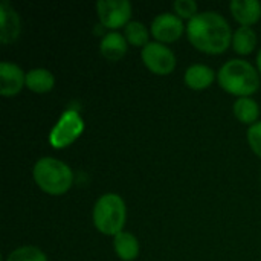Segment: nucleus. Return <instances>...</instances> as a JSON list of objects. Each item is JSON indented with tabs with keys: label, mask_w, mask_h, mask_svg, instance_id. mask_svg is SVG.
I'll return each mask as SVG.
<instances>
[{
	"label": "nucleus",
	"mask_w": 261,
	"mask_h": 261,
	"mask_svg": "<svg viewBox=\"0 0 261 261\" xmlns=\"http://www.w3.org/2000/svg\"><path fill=\"white\" fill-rule=\"evenodd\" d=\"M173 6L180 18L193 20L197 15V3L194 0H176Z\"/></svg>",
	"instance_id": "obj_20"
},
{
	"label": "nucleus",
	"mask_w": 261,
	"mask_h": 261,
	"mask_svg": "<svg viewBox=\"0 0 261 261\" xmlns=\"http://www.w3.org/2000/svg\"><path fill=\"white\" fill-rule=\"evenodd\" d=\"M229 9L242 26L251 28V24L257 23L261 17V3L258 0H232Z\"/></svg>",
	"instance_id": "obj_11"
},
{
	"label": "nucleus",
	"mask_w": 261,
	"mask_h": 261,
	"mask_svg": "<svg viewBox=\"0 0 261 261\" xmlns=\"http://www.w3.org/2000/svg\"><path fill=\"white\" fill-rule=\"evenodd\" d=\"M6 261H47V258L35 246H21L12 251Z\"/></svg>",
	"instance_id": "obj_19"
},
{
	"label": "nucleus",
	"mask_w": 261,
	"mask_h": 261,
	"mask_svg": "<svg viewBox=\"0 0 261 261\" xmlns=\"http://www.w3.org/2000/svg\"><path fill=\"white\" fill-rule=\"evenodd\" d=\"M96 14L102 26L118 29L130 23L132 3L128 0H101L96 3Z\"/></svg>",
	"instance_id": "obj_7"
},
{
	"label": "nucleus",
	"mask_w": 261,
	"mask_h": 261,
	"mask_svg": "<svg viewBox=\"0 0 261 261\" xmlns=\"http://www.w3.org/2000/svg\"><path fill=\"white\" fill-rule=\"evenodd\" d=\"M84 130V121L76 110H66L49 135V142L54 148H66L75 142Z\"/></svg>",
	"instance_id": "obj_5"
},
{
	"label": "nucleus",
	"mask_w": 261,
	"mask_h": 261,
	"mask_svg": "<svg viewBox=\"0 0 261 261\" xmlns=\"http://www.w3.org/2000/svg\"><path fill=\"white\" fill-rule=\"evenodd\" d=\"M151 34L162 44L177 41L184 34L182 18L170 12L159 14L151 23Z\"/></svg>",
	"instance_id": "obj_8"
},
{
	"label": "nucleus",
	"mask_w": 261,
	"mask_h": 261,
	"mask_svg": "<svg viewBox=\"0 0 261 261\" xmlns=\"http://www.w3.org/2000/svg\"><path fill=\"white\" fill-rule=\"evenodd\" d=\"M216 73L211 67L205 64H193L185 72V83L193 90L208 89L214 83Z\"/></svg>",
	"instance_id": "obj_13"
},
{
	"label": "nucleus",
	"mask_w": 261,
	"mask_h": 261,
	"mask_svg": "<svg viewBox=\"0 0 261 261\" xmlns=\"http://www.w3.org/2000/svg\"><path fill=\"white\" fill-rule=\"evenodd\" d=\"M257 46V34L249 26H240L232 37V47L240 55H249Z\"/></svg>",
	"instance_id": "obj_16"
},
{
	"label": "nucleus",
	"mask_w": 261,
	"mask_h": 261,
	"mask_svg": "<svg viewBox=\"0 0 261 261\" xmlns=\"http://www.w3.org/2000/svg\"><path fill=\"white\" fill-rule=\"evenodd\" d=\"M21 32V21L17 11L8 0L0 3V41L3 44L14 43Z\"/></svg>",
	"instance_id": "obj_9"
},
{
	"label": "nucleus",
	"mask_w": 261,
	"mask_h": 261,
	"mask_svg": "<svg viewBox=\"0 0 261 261\" xmlns=\"http://www.w3.org/2000/svg\"><path fill=\"white\" fill-rule=\"evenodd\" d=\"M257 66H258V72L261 73V50L258 52V55H257Z\"/></svg>",
	"instance_id": "obj_22"
},
{
	"label": "nucleus",
	"mask_w": 261,
	"mask_h": 261,
	"mask_svg": "<svg viewBox=\"0 0 261 261\" xmlns=\"http://www.w3.org/2000/svg\"><path fill=\"white\" fill-rule=\"evenodd\" d=\"M54 86L55 78L47 69H32L26 73V87L35 93H47Z\"/></svg>",
	"instance_id": "obj_14"
},
{
	"label": "nucleus",
	"mask_w": 261,
	"mask_h": 261,
	"mask_svg": "<svg viewBox=\"0 0 261 261\" xmlns=\"http://www.w3.org/2000/svg\"><path fill=\"white\" fill-rule=\"evenodd\" d=\"M23 86H26V75L23 70L8 61L0 63V93L3 96H14L17 95Z\"/></svg>",
	"instance_id": "obj_10"
},
{
	"label": "nucleus",
	"mask_w": 261,
	"mask_h": 261,
	"mask_svg": "<svg viewBox=\"0 0 261 261\" xmlns=\"http://www.w3.org/2000/svg\"><path fill=\"white\" fill-rule=\"evenodd\" d=\"M127 40L119 32H109L99 44L102 57L109 61H119L127 54Z\"/></svg>",
	"instance_id": "obj_12"
},
{
	"label": "nucleus",
	"mask_w": 261,
	"mask_h": 261,
	"mask_svg": "<svg viewBox=\"0 0 261 261\" xmlns=\"http://www.w3.org/2000/svg\"><path fill=\"white\" fill-rule=\"evenodd\" d=\"M187 34L196 49L210 55L223 54L234 37L226 18L214 11L199 12L188 21Z\"/></svg>",
	"instance_id": "obj_1"
},
{
	"label": "nucleus",
	"mask_w": 261,
	"mask_h": 261,
	"mask_svg": "<svg viewBox=\"0 0 261 261\" xmlns=\"http://www.w3.org/2000/svg\"><path fill=\"white\" fill-rule=\"evenodd\" d=\"M127 210L121 196L107 193L101 196L93 208V225L104 236H118L125 225Z\"/></svg>",
	"instance_id": "obj_4"
},
{
	"label": "nucleus",
	"mask_w": 261,
	"mask_h": 261,
	"mask_svg": "<svg viewBox=\"0 0 261 261\" xmlns=\"http://www.w3.org/2000/svg\"><path fill=\"white\" fill-rule=\"evenodd\" d=\"M35 184L50 196H61L67 193L73 184V173L70 167L54 158H41L32 170Z\"/></svg>",
	"instance_id": "obj_3"
},
{
	"label": "nucleus",
	"mask_w": 261,
	"mask_h": 261,
	"mask_svg": "<svg viewBox=\"0 0 261 261\" xmlns=\"http://www.w3.org/2000/svg\"><path fill=\"white\" fill-rule=\"evenodd\" d=\"M124 37L133 46L144 47L148 44V31L144 26V23H141V21H130L125 26V35Z\"/></svg>",
	"instance_id": "obj_18"
},
{
	"label": "nucleus",
	"mask_w": 261,
	"mask_h": 261,
	"mask_svg": "<svg viewBox=\"0 0 261 261\" xmlns=\"http://www.w3.org/2000/svg\"><path fill=\"white\" fill-rule=\"evenodd\" d=\"M113 246H115V251H116L118 257L124 261L135 260L138 257V254H139V242L130 232L122 231L118 236H115Z\"/></svg>",
	"instance_id": "obj_15"
},
{
	"label": "nucleus",
	"mask_w": 261,
	"mask_h": 261,
	"mask_svg": "<svg viewBox=\"0 0 261 261\" xmlns=\"http://www.w3.org/2000/svg\"><path fill=\"white\" fill-rule=\"evenodd\" d=\"M141 57L147 69L156 75H170L176 67V57L173 50L159 41H153L144 46Z\"/></svg>",
	"instance_id": "obj_6"
},
{
	"label": "nucleus",
	"mask_w": 261,
	"mask_h": 261,
	"mask_svg": "<svg viewBox=\"0 0 261 261\" xmlns=\"http://www.w3.org/2000/svg\"><path fill=\"white\" fill-rule=\"evenodd\" d=\"M248 142L252 148V151L261 158V121L255 122L248 130Z\"/></svg>",
	"instance_id": "obj_21"
},
{
	"label": "nucleus",
	"mask_w": 261,
	"mask_h": 261,
	"mask_svg": "<svg viewBox=\"0 0 261 261\" xmlns=\"http://www.w3.org/2000/svg\"><path fill=\"white\" fill-rule=\"evenodd\" d=\"M217 80L223 90H226L231 95H237L240 98L255 93L260 87V78L257 69L249 61L240 58L226 61L220 67L217 73Z\"/></svg>",
	"instance_id": "obj_2"
},
{
	"label": "nucleus",
	"mask_w": 261,
	"mask_h": 261,
	"mask_svg": "<svg viewBox=\"0 0 261 261\" xmlns=\"http://www.w3.org/2000/svg\"><path fill=\"white\" fill-rule=\"evenodd\" d=\"M234 115L240 122L254 125L257 118L260 116V107L257 101H254L252 98H248V96L239 98L234 102Z\"/></svg>",
	"instance_id": "obj_17"
}]
</instances>
